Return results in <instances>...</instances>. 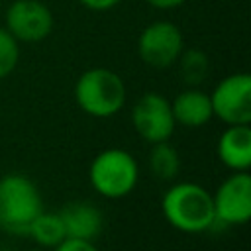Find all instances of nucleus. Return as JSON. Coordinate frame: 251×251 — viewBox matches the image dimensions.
I'll return each instance as SVG.
<instances>
[{
	"label": "nucleus",
	"mask_w": 251,
	"mask_h": 251,
	"mask_svg": "<svg viewBox=\"0 0 251 251\" xmlns=\"http://www.w3.org/2000/svg\"><path fill=\"white\" fill-rule=\"evenodd\" d=\"M29 251H43V249H39V247H37V249H29Z\"/></svg>",
	"instance_id": "obj_20"
},
{
	"label": "nucleus",
	"mask_w": 251,
	"mask_h": 251,
	"mask_svg": "<svg viewBox=\"0 0 251 251\" xmlns=\"http://www.w3.org/2000/svg\"><path fill=\"white\" fill-rule=\"evenodd\" d=\"M176 63H178L180 76L188 86H198L208 78L210 59L204 51H200V49H182Z\"/></svg>",
	"instance_id": "obj_15"
},
{
	"label": "nucleus",
	"mask_w": 251,
	"mask_h": 251,
	"mask_svg": "<svg viewBox=\"0 0 251 251\" xmlns=\"http://www.w3.org/2000/svg\"><path fill=\"white\" fill-rule=\"evenodd\" d=\"M216 224L243 226L251 218V176L247 171H235L212 194Z\"/></svg>",
	"instance_id": "obj_7"
},
{
	"label": "nucleus",
	"mask_w": 251,
	"mask_h": 251,
	"mask_svg": "<svg viewBox=\"0 0 251 251\" xmlns=\"http://www.w3.org/2000/svg\"><path fill=\"white\" fill-rule=\"evenodd\" d=\"M184 49L182 31L173 22L149 24L137 39L139 59L153 69H169Z\"/></svg>",
	"instance_id": "obj_6"
},
{
	"label": "nucleus",
	"mask_w": 251,
	"mask_h": 251,
	"mask_svg": "<svg viewBox=\"0 0 251 251\" xmlns=\"http://www.w3.org/2000/svg\"><path fill=\"white\" fill-rule=\"evenodd\" d=\"M122 0H80V4L92 12H108L112 8H116Z\"/></svg>",
	"instance_id": "obj_18"
},
{
	"label": "nucleus",
	"mask_w": 251,
	"mask_h": 251,
	"mask_svg": "<svg viewBox=\"0 0 251 251\" xmlns=\"http://www.w3.org/2000/svg\"><path fill=\"white\" fill-rule=\"evenodd\" d=\"M173 118L176 124L186 127H200L212 120V102L210 94L204 90L192 86L176 94V98L171 102Z\"/></svg>",
	"instance_id": "obj_12"
},
{
	"label": "nucleus",
	"mask_w": 251,
	"mask_h": 251,
	"mask_svg": "<svg viewBox=\"0 0 251 251\" xmlns=\"http://www.w3.org/2000/svg\"><path fill=\"white\" fill-rule=\"evenodd\" d=\"M220 161L231 171H247L251 167V127L227 126L218 137L216 145Z\"/></svg>",
	"instance_id": "obj_10"
},
{
	"label": "nucleus",
	"mask_w": 251,
	"mask_h": 251,
	"mask_svg": "<svg viewBox=\"0 0 251 251\" xmlns=\"http://www.w3.org/2000/svg\"><path fill=\"white\" fill-rule=\"evenodd\" d=\"M20 61V43L6 27H0V80L10 76Z\"/></svg>",
	"instance_id": "obj_16"
},
{
	"label": "nucleus",
	"mask_w": 251,
	"mask_h": 251,
	"mask_svg": "<svg viewBox=\"0 0 251 251\" xmlns=\"http://www.w3.org/2000/svg\"><path fill=\"white\" fill-rule=\"evenodd\" d=\"M145 2L155 10H175V8L182 6L186 0H145Z\"/></svg>",
	"instance_id": "obj_19"
},
{
	"label": "nucleus",
	"mask_w": 251,
	"mask_h": 251,
	"mask_svg": "<svg viewBox=\"0 0 251 251\" xmlns=\"http://www.w3.org/2000/svg\"><path fill=\"white\" fill-rule=\"evenodd\" d=\"M43 210L35 182L20 173L0 178V227L16 235H27L33 218Z\"/></svg>",
	"instance_id": "obj_3"
},
{
	"label": "nucleus",
	"mask_w": 251,
	"mask_h": 251,
	"mask_svg": "<svg viewBox=\"0 0 251 251\" xmlns=\"http://www.w3.org/2000/svg\"><path fill=\"white\" fill-rule=\"evenodd\" d=\"M6 29L18 43H39L53 29V14L41 0H14L6 8Z\"/></svg>",
	"instance_id": "obj_8"
},
{
	"label": "nucleus",
	"mask_w": 251,
	"mask_h": 251,
	"mask_svg": "<svg viewBox=\"0 0 251 251\" xmlns=\"http://www.w3.org/2000/svg\"><path fill=\"white\" fill-rule=\"evenodd\" d=\"M133 129L149 143L169 141L175 131V118L171 102L159 92H145L137 98L131 110Z\"/></svg>",
	"instance_id": "obj_9"
},
{
	"label": "nucleus",
	"mask_w": 251,
	"mask_h": 251,
	"mask_svg": "<svg viewBox=\"0 0 251 251\" xmlns=\"http://www.w3.org/2000/svg\"><path fill=\"white\" fill-rule=\"evenodd\" d=\"M126 94L122 76L104 67L84 71L75 84V100L78 108L94 118H110L118 114L126 104Z\"/></svg>",
	"instance_id": "obj_2"
},
{
	"label": "nucleus",
	"mask_w": 251,
	"mask_h": 251,
	"mask_svg": "<svg viewBox=\"0 0 251 251\" xmlns=\"http://www.w3.org/2000/svg\"><path fill=\"white\" fill-rule=\"evenodd\" d=\"M27 235L39 247H51V249L67 237L59 212H45V210H41L33 218V222L27 227Z\"/></svg>",
	"instance_id": "obj_13"
},
{
	"label": "nucleus",
	"mask_w": 251,
	"mask_h": 251,
	"mask_svg": "<svg viewBox=\"0 0 251 251\" xmlns=\"http://www.w3.org/2000/svg\"><path fill=\"white\" fill-rule=\"evenodd\" d=\"M149 153V171L161 180H173L180 171V157L178 151L169 141L151 143Z\"/></svg>",
	"instance_id": "obj_14"
},
{
	"label": "nucleus",
	"mask_w": 251,
	"mask_h": 251,
	"mask_svg": "<svg viewBox=\"0 0 251 251\" xmlns=\"http://www.w3.org/2000/svg\"><path fill=\"white\" fill-rule=\"evenodd\" d=\"M212 114L227 126L251 122V76L235 73L222 78L210 94Z\"/></svg>",
	"instance_id": "obj_5"
},
{
	"label": "nucleus",
	"mask_w": 251,
	"mask_h": 251,
	"mask_svg": "<svg viewBox=\"0 0 251 251\" xmlns=\"http://www.w3.org/2000/svg\"><path fill=\"white\" fill-rule=\"evenodd\" d=\"M67 237L94 241L104 226L102 212L90 202H71L59 212Z\"/></svg>",
	"instance_id": "obj_11"
},
{
	"label": "nucleus",
	"mask_w": 251,
	"mask_h": 251,
	"mask_svg": "<svg viewBox=\"0 0 251 251\" xmlns=\"http://www.w3.org/2000/svg\"><path fill=\"white\" fill-rule=\"evenodd\" d=\"M88 178L92 188L104 198H124L127 196L139 178L137 161L126 149H104L94 157L88 169Z\"/></svg>",
	"instance_id": "obj_4"
},
{
	"label": "nucleus",
	"mask_w": 251,
	"mask_h": 251,
	"mask_svg": "<svg viewBox=\"0 0 251 251\" xmlns=\"http://www.w3.org/2000/svg\"><path fill=\"white\" fill-rule=\"evenodd\" d=\"M0 12H2V0H0Z\"/></svg>",
	"instance_id": "obj_21"
},
{
	"label": "nucleus",
	"mask_w": 251,
	"mask_h": 251,
	"mask_svg": "<svg viewBox=\"0 0 251 251\" xmlns=\"http://www.w3.org/2000/svg\"><path fill=\"white\" fill-rule=\"evenodd\" d=\"M165 220L184 233H202L216 226L212 194L196 182L173 184L161 200Z\"/></svg>",
	"instance_id": "obj_1"
},
{
	"label": "nucleus",
	"mask_w": 251,
	"mask_h": 251,
	"mask_svg": "<svg viewBox=\"0 0 251 251\" xmlns=\"http://www.w3.org/2000/svg\"><path fill=\"white\" fill-rule=\"evenodd\" d=\"M53 251H98L94 241L86 239H75V237H65L59 245L53 247Z\"/></svg>",
	"instance_id": "obj_17"
}]
</instances>
